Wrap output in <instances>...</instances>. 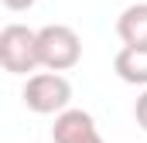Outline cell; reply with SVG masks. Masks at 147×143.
Wrapping results in <instances>:
<instances>
[{
    "mask_svg": "<svg viewBox=\"0 0 147 143\" xmlns=\"http://www.w3.org/2000/svg\"><path fill=\"white\" fill-rule=\"evenodd\" d=\"M116 34L123 48H147V3H130L116 17Z\"/></svg>",
    "mask_w": 147,
    "mask_h": 143,
    "instance_id": "5",
    "label": "cell"
},
{
    "mask_svg": "<svg viewBox=\"0 0 147 143\" xmlns=\"http://www.w3.org/2000/svg\"><path fill=\"white\" fill-rule=\"evenodd\" d=\"M0 3H3L7 10H31L38 0H0Z\"/></svg>",
    "mask_w": 147,
    "mask_h": 143,
    "instance_id": "8",
    "label": "cell"
},
{
    "mask_svg": "<svg viewBox=\"0 0 147 143\" xmlns=\"http://www.w3.org/2000/svg\"><path fill=\"white\" fill-rule=\"evenodd\" d=\"M134 119H137V126L147 133V89L137 96V102H134Z\"/></svg>",
    "mask_w": 147,
    "mask_h": 143,
    "instance_id": "7",
    "label": "cell"
},
{
    "mask_svg": "<svg viewBox=\"0 0 147 143\" xmlns=\"http://www.w3.org/2000/svg\"><path fill=\"white\" fill-rule=\"evenodd\" d=\"M113 72L127 85H147V48H120L113 58Z\"/></svg>",
    "mask_w": 147,
    "mask_h": 143,
    "instance_id": "6",
    "label": "cell"
},
{
    "mask_svg": "<svg viewBox=\"0 0 147 143\" xmlns=\"http://www.w3.org/2000/svg\"><path fill=\"white\" fill-rule=\"evenodd\" d=\"M0 65L10 75H28L38 68V31L24 24H7L0 31Z\"/></svg>",
    "mask_w": 147,
    "mask_h": 143,
    "instance_id": "3",
    "label": "cell"
},
{
    "mask_svg": "<svg viewBox=\"0 0 147 143\" xmlns=\"http://www.w3.org/2000/svg\"><path fill=\"white\" fill-rule=\"evenodd\" d=\"M51 140L55 143H103V136L96 130V119L86 109H65L55 116Z\"/></svg>",
    "mask_w": 147,
    "mask_h": 143,
    "instance_id": "4",
    "label": "cell"
},
{
    "mask_svg": "<svg viewBox=\"0 0 147 143\" xmlns=\"http://www.w3.org/2000/svg\"><path fill=\"white\" fill-rule=\"evenodd\" d=\"M82 58V37L69 24H45L38 31V68L48 72H69Z\"/></svg>",
    "mask_w": 147,
    "mask_h": 143,
    "instance_id": "1",
    "label": "cell"
},
{
    "mask_svg": "<svg viewBox=\"0 0 147 143\" xmlns=\"http://www.w3.org/2000/svg\"><path fill=\"white\" fill-rule=\"evenodd\" d=\"M24 106L38 112V116H58L69 109V99H72V85L65 75L58 72H38V75H28L24 82V92H21Z\"/></svg>",
    "mask_w": 147,
    "mask_h": 143,
    "instance_id": "2",
    "label": "cell"
}]
</instances>
